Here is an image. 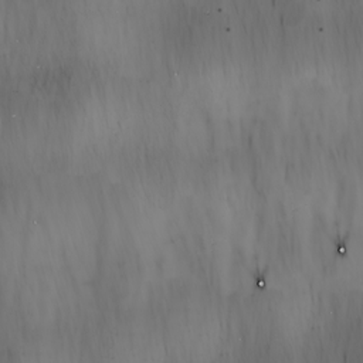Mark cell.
Masks as SVG:
<instances>
[{
  "mask_svg": "<svg viewBox=\"0 0 363 363\" xmlns=\"http://www.w3.org/2000/svg\"><path fill=\"white\" fill-rule=\"evenodd\" d=\"M257 281H258V286L260 288H262V285H264V274H261L257 277Z\"/></svg>",
  "mask_w": 363,
  "mask_h": 363,
  "instance_id": "7a4b0ae2",
  "label": "cell"
},
{
  "mask_svg": "<svg viewBox=\"0 0 363 363\" xmlns=\"http://www.w3.org/2000/svg\"><path fill=\"white\" fill-rule=\"evenodd\" d=\"M346 239L345 240H342V241H339V244H337V253H339V255L341 257H343L345 255V253H346Z\"/></svg>",
  "mask_w": 363,
  "mask_h": 363,
  "instance_id": "6da1fadb",
  "label": "cell"
}]
</instances>
